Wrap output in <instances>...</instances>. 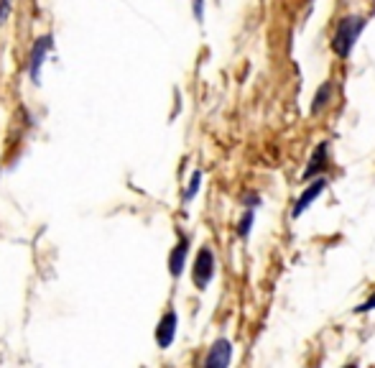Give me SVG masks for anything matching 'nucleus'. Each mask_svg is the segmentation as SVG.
Instances as JSON below:
<instances>
[{
	"instance_id": "nucleus-12",
	"label": "nucleus",
	"mask_w": 375,
	"mask_h": 368,
	"mask_svg": "<svg viewBox=\"0 0 375 368\" xmlns=\"http://www.w3.org/2000/svg\"><path fill=\"white\" fill-rule=\"evenodd\" d=\"M373 310H375V289H373V295H370L368 300L363 302V305H357L352 312H355V315H368V312H373Z\"/></svg>"
},
{
	"instance_id": "nucleus-3",
	"label": "nucleus",
	"mask_w": 375,
	"mask_h": 368,
	"mask_svg": "<svg viewBox=\"0 0 375 368\" xmlns=\"http://www.w3.org/2000/svg\"><path fill=\"white\" fill-rule=\"evenodd\" d=\"M215 253L210 248H200L197 253V261H194V269H192V279H194V287L197 289H207V284L215 279Z\"/></svg>"
},
{
	"instance_id": "nucleus-13",
	"label": "nucleus",
	"mask_w": 375,
	"mask_h": 368,
	"mask_svg": "<svg viewBox=\"0 0 375 368\" xmlns=\"http://www.w3.org/2000/svg\"><path fill=\"white\" fill-rule=\"evenodd\" d=\"M242 205H245V208H250V210H255L260 205V195H258V192H248V195L242 197Z\"/></svg>"
},
{
	"instance_id": "nucleus-15",
	"label": "nucleus",
	"mask_w": 375,
	"mask_h": 368,
	"mask_svg": "<svg viewBox=\"0 0 375 368\" xmlns=\"http://www.w3.org/2000/svg\"><path fill=\"white\" fill-rule=\"evenodd\" d=\"M8 8H11V0H0V24H3V19H6Z\"/></svg>"
},
{
	"instance_id": "nucleus-1",
	"label": "nucleus",
	"mask_w": 375,
	"mask_h": 368,
	"mask_svg": "<svg viewBox=\"0 0 375 368\" xmlns=\"http://www.w3.org/2000/svg\"><path fill=\"white\" fill-rule=\"evenodd\" d=\"M365 26H368L365 16H345V19H339V24L334 26L332 34V51L339 59H347L352 54L357 39L363 36Z\"/></svg>"
},
{
	"instance_id": "nucleus-2",
	"label": "nucleus",
	"mask_w": 375,
	"mask_h": 368,
	"mask_svg": "<svg viewBox=\"0 0 375 368\" xmlns=\"http://www.w3.org/2000/svg\"><path fill=\"white\" fill-rule=\"evenodd\" d=\"M327 187H329L327 177H322V174H319V177L312 179V184H307V187H304V192L299 195V200L294 203V208H291V218H294V220H299V218H302V215L307 213L309 208H312V203H314V200H319V197L327 192Z\"/></svg>"
},
{
	"instance_id": "nucleus-8",
	"label": "nucleus",
	"mask_w": 375,
	"mask_h": 368,
	"mask_svg": "<svg viewBox=\"0 0 375 368\" xmlns=\"http://www.w3.org/2000/svg\"><path fill=\"white\" fill-rule=\"evenodd\" d=\"M187 251H189V240L184 238L182 243H179V245L174 248V253H171V261H169L171 274H174V276H182L184 264H187Z\"/></svg>"
},
{
	"instance_id": "nucleus-11",
	"label": "nucleus",
	"mask_w": 375,
	"mask_h": 368,
	"mask_svg": "<svg viewBox=\"0 0 375 368\" xmlns=\"http://www.w3.org/2000/svg\"><path fill=\"white\" fill-rule=\"evenodd\" d=\"M200 184H202V172H194L192 174V179H189V187H187V200H192L197 192H200Z\"/></svg>"
},
{
	"instance_id": "nucleus-14",
	"label": "nucleus",
	"mask_w": 375,
	"mask_h": 368,
	"mask_svg": "<svg viewBox=\"0 0 375 368\" xmlns=\"http://www.w3.org/2000/svg\"><path fill=\"white\" fill-rule=\"evenodd\" d=\"M194 16H197V21L205 19V0H194Z\"/></svg>"
},
{
	"instance_id": "nucleus-7",
	"label": "nucleus",
	"mask_w": 375,
	"mask_h": 368,
	"mask_svg": "<svg viewBox=\"0 0 375 368\" xmlns=\"http://www.w3.org/2000/svg\"><path fill=\"white\" fill-rule=\"evenodd\" d=\"M332 82H322L319 90L314 92V100H312V116H317V113H322L324 108L329 105V100H332Z\"/></svg>"
},
{
	"instance_id": "nucleus-9",
	"label": "nucleus",
	"mask_w": 375,
	"mask_h": 368,
	"mask_svg": "<svg viewBox=\"0 0 375 368\" xmlns=\"http://www.w3.org/2000/svg\"><path fill=\"white\" fill-rule=\"evenodd\" d=\"M48 41H51V39H38L36 49H34V56H31V74H34V80H36V77H38V67H41V56L46 54Z\"/></svg>"
},
{
	"instance_id": "nucleus-10",
	"label": "nucleus",
	"mask_w": 375,
	"mask_h": 368,
	"mask_svg": "<svg viewBox=\"0 0 375 368\" xmlns=\"http://www.w3.org/2000/svg\"><path fill=\"white\" fill-rule=\"evenodd\" d=\"M253 223H255V210H250V208H245V213H242V218L237 220V235L240 238H248L250 235V230H253Z\"/></svg>"
},
{
	"instance_id": "nucleus-4",
	"label": "nucleus",
	"mask_w": 375,
	"mask_h": 368,
	"mask_svg": "<svg viewBox=\"0 0 375 368\" xmlns=\"http://www.w3.org/2000/svg\"><path fill=\"white\" fill-rule=\"evenodd\" d=\"M232 363V343L227 337H220L215 340L205 358V366L207 368H227Z\"/></svg>"
},
{
	"instance_id": "nucleus-5",
	"label": "nucleus",
	"mask_w": 375,
	"mask_h": 368,
	"mask_svg": "<svg viewBox=\"0 0 375 368\" xmlns=\"http://www.w3.org/2000/svg\"><path fill=\"white\" fill-rule=\"evenodd\" d=\"M329 166V141H319V146L312 151L307 161V169H304V179H314L319 177L324 169Z\"/></svg>"
},
{
	"instance_id": "nucleus-6",
	"label": "nucleus",
	"mask_w": 375,
	"mask_h": 368,
	"mask_svg": "<svg viewBox=\"0 0 375 368\" xmlns=\"http://www.w3.org/2000/svg\"><path fill=\"white\" fill-rule=\"evenodd\" d=\"M176 325H179L176 312H166L164 317H161V322H158V327H156V343L161 345V348H169V345L174 343Z\"/></svg>"
}]
</instances>
